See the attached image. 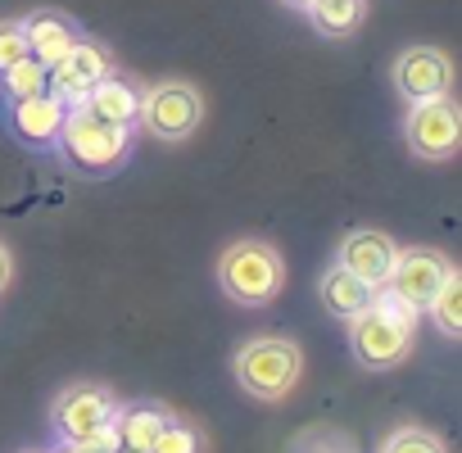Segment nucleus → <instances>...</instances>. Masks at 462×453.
Wrapping results in <instances>:
<instances>
[{
  "instance_id": "obj_4",
  "label": "nucleus",
  "mask_w": 462,
  "mask_h": 453,
  "mask_svg": "<svg viewBox=\"0 0 462 453\" xmlns=\"http://www.w3.org/2000/svg\"><path fill=\"white\" fill-rule=\"evenodd\" d=\"M55 145L82 172H114L127 159V150H132V127L109 123V118L91 114L87 105H78V109L64 114V127H60V141Z\"/></svg>"
},
{
  "instance_id": "obj_18",
  "label": "nucleus",
  "mask_w": 462,
  "mask_h": 453,
  "mask_svg": "<svg viewBox=\"0 0 462 453\" xmlns=\"http://www.w3.org/2000/svg\"><path fill=\"white\" fill-rule=\"evenodd\" d=\"M426 313H430V322H435L439 336H448V340L462 336V277H457V268L444 277V286L435 291V300L426 304Z\"/></svg>"
},
{
  "instance_id": "obj_17",
  "label": "nucleus",
  "mask_w": 462,
  "mask_h": 453,
  "mask_svg": "<svg viewBox=\"0 0 462 453\" xmlns=\"http://www.w3.org/2000/svg\"><path fill=\"white\" fill-rule=\"evenodd\" d=\"M304 10L322 37H349L367 19V0H309Z\"/></svg>"
},
{
  "instance_id": "obj_21",
  "label": "nucleus",
  "mask_w": 462,
  "mask_h": 453,
  "mask_svg": "<svg viewBox=\"0 0 462 453\" xmlns=\"http://www.w3.org/2000/svg\"><path fill=\"white\" fill-rule=\"evenodd\" d=\"M199 448H204L199 430H195L190 421H177V417H168L163 430H159L154 444H150V453H199Z\"/></svg>"
},
{
  "instance_id": "obj_10",
  "label": "nucleus",
  "mask_w": 462,
  "mask_h": 453,
  "mask_svg": "<svg viewBox=\"0 0 462 453\" xmlns=\"http://www.w3.org/2000/svg\"><path fill=\"white\" fill-rule=\"evenodd\" d=\"M390 78H394L399 96H403L408 105H417V100H430V96H448V87H453V64H448V55L435 51V46H408V51L394 60Z\"/></svg>"
},
{
  "instance_id": "obj_3",
  "label": "nucleus",
  "mask_w": 462,
  "mask_h": 453,
  "mask_svg": "<svg viewBox=\"0 0 462 453\" xmlns=\"http://www.w3.org/2000/svg\"><path fill=\"white\" fill-rule=\"evenodd\" d=\"M231 372H236L241 390L263 399V403H277L286 399L300 376H304V349L291 340V336H254L236 349L231 358Z\"/></svg>"
},
{
  "instance_id": "obj_15",
  "label": "nucleus",
  "mask_w": 462,
  "mask_h": 453,
  "mask_svg": "<svg viewBox=\"0 0 462 453\" xmlns=\"http://www.w3.org/2000/svg\"><path fill=\"white\" fill-rule=\"evenodd\" d=\"M168 412L159 403H132V408H118L114 412V435H118V448L127 453H150L154 435L163 430Z\"/></svg>"
},
{
  "instance_id": "obj_11",
  "label": "nucleus",
  "mask_w": 462,
  "mask_h": 453,
  "mask_svg": "<svg viewBox=\"0 0 462 453\" xmlns=\"http://www.w3.org/2000/svg\"><path fill=\"white\" fill-rule=\"evenodd\" d=\"M394 259H399V245H394L385 232H376V226H358V232H349V236L340 241V250H336V263H340L345 273H354L358 282H367L372 291L385 286Z\"/></svg>"
},
{
  "instance_id": "obj_12",
  "label": "nucleus",
  "mask_w": 462,
  "mask_h": 453,
  "mask_svg": "<svg viewBox=\"0 0 462 453\" xmlns=\"http://www.w3.org/2000/svg\"><path fill=\"white\" fill-rule=\"evenodd\" d=\"M64 105L46 91V96H28V100H10V132L37 150L55 145L60 141V127H64Z\"/></svg>"
},
{
  "instance_id": "obj_22",
  "label": "nucleus",
  "mask_w": 462,
  "mask_h": 453,
  "mask_svg": "<svg viewBox=\"0 0 462 453\" xmlns=\"http://www.w3.org/2000/svg\"><path fill=\"white\" fill-rule=\"evenodd\" d=\"M28 55V28L23 19H0V73Z\"/></svg>"
},
{
  "instance_id": "obj_1",
  "label": "nucleus",
  "mask_w": 462,
  "mask_h": 453,
  "mask_svg": "<svg viewBox=\"0 0 462 453\" xmlns=\"http://www.w3.org/2000/svg\"><path fill=\"white\" fill-rule=\"evenodd\" d=\"M417 322H421V313L412 304H403L394 291L381 286L372 295V304L358 318H349V349L367 372H385V367L408 358Z\"/></svg>"
},
{
  "instance_id": "obj_23",
  "label": "nucleus",
  "mask_w": 462,
  "mask_h": 453,
  "mask_svg": "<svg viewBox=\"0 0 462 453\" xmlns=\"http://www.w3.org/2000/svg\"><path fill=\"white\" fill-rule=\"evenodd\" d=\"M10 277H14V254H10V245H5V241H0V295H5Z\"/></svg>"
},
{
  "instance_id": "obj_5",
  "label": "nucleus",
  "mask_w": 462,
  "mask_h": 453,
  "mask_svg": "<svg viewBox=\"0 0 462 453\" xmlns=\"http://www.w3.org/2000/svg\"><path fill=\"white\" fill-rule=\"evenodd\" d=\"M403 141L417 159H430V163H444L457 154L462 145V109L453 96H430V100H417L403 118Z\"/></svg>"
},
{
  "instance_id": "obj_24",
  "label": "nucleus",
  "mask_w": 462,
  "mask_h": 453,
  "mask_svg": "<svg viewBox=\"0 0 462 453\" xmlns=\"http://www.w3.org/2000/svg\"><path fill=\"white\" fill-rule=\"evenodd\" d=\"M282 5H295V10H304V5H309V0H282Z\"/></svg>"
},
{
  "instance_id": "obj_14",
  "label": "nucleus",
  "mask_w": 462,
  "mask_h": 453,
  "mask_svg": "<svg viewBox=\"0 0 462 453\" xmlns=\"http://www.w3.org/2000/svg\"><path fill=\"white\" fill-rule=\"evenodd\" d=\"M318 295H322V304H327V313L331 318H358L367 304H372V286L367 282H358L354 273H345L340 263H331L327 273H322V282H318Z\"/></svg>"
},
{
  "instance_id": "obj_6",
  "label": "nucleus",
  "mask_w": 462,
  "mask_h": 453,
  "mask_svg": "<svg viewBox=\"0 0 462 453\" xmlns=\"http://www.w3.org/2000/svg\"><path fill=\"white\" fill-rule=\"evenodd\" d=\"M136 118L154 141H186L204 118V100L190 82H159V87L141 91V114Z\"/></svg>"
},
{
  "instance_id": "obj_8",
  "label": "nucleus",
  "mask_w": 462,
  "mask_h": 453,
  "mask_svg": "<svg viewBox=\"0 0 462 453\" xmlns=\"http://www.w3.org/2000/svg\"><path fill=\"white\" fill-rule=\"evenodd\" d=\"M448 273H453V263L439 250H426V245L399 250V259H394V268L385 277V291H394L403 304H412L417 313H426V304L435 300V291L444 286Z\"/></svg>"
},
{
  "instance_id": "obj_25",
  "label": "nucleus",
  "mask_w": 462,
  "mask_h": 453,
  "mask_svg": "<svg viewBox=\"0 0 462 453\" xmlns=\"http://www.w3.org/2000/svg\"><path fill=\"white\" fill-rule=\"evenodd\" d=\"M28 453H46V448H28Z\"/></svg>"
},
{
  "instance_id": "obj_2",
  "label": "nucleus",
  "mask_w": 462,
  "mask_h": 453,
  "mask_svg": "<svg viewBox=\"0 0 462 453\" xmlns=\"http://www.w3.org/2000/svg\"><path fill=\"white\" fill-rule=\"evenodd\" d=\"M217 286L231 304H245V309L273 304L286 286L282 250H273L268 241H254V236L226 245L222 259H217Z\"/></svg>"
},
{
  "instance_id": "obj_19",
  "label": "nucleus",
  "mask_w": 462,
  "mask_h": 453,
  "mask_svg": "<svg viewBox=\"0 0 462 453\" xmlns=\"http://www.w3.org/2000/svg\"><path fill=\"white\" fill-rule=\"evenodd\" d=\"M46 82H51V69L32 55H23L19 64H10L0 73V87H5L10 100H28V96H46Z\"/></svg>"
},
{
  "instance_id": "obj_20",
  "label": "nucleus",
  "mask_w": 462,
  "mask_h": 453,
  "mask_svg": "<svg viewBox=\"0 0 462 453\" xmlns=\"http://www.w3.org/2000/svg\"><path fill=\"white\" fill-rule=\"evenodd\" d=\"M376 453H448V448H444V439H439L435 430H426V426H394V430L381 439Z\"/></svg>"
},
{
  "instance_id": "obj_7",
  "label": "nucleus",
  "mask_w": 462,
  "mask_h": 453,
  "mask_svg": "<svg viewBox=\"0 0 462 453\" xmlns=\"http://www.w3.org/2000/svg\"><path fill=\"white\" fill-rule=\"evenodd\" d=\"M114 412H118V403H114V394H109L105 385L78 381V385H69V390L55 399L51 426H55V435H60L64 444H87V439H96V435L114 421Z\"/></svg>"
},
{
  "instance_id": "obj_9",
  "label": "nucleus",
  "mask_w": 462,
  "mask_h": 453,
  "mask_svg": "<svg viewBox=\"0 0 462 453\" xmlns=\"http://www.w3.org/2000/svg\"><path fill=\"white\" fill-rule=\"evenodd\" d=\"M114 73V60H109V51L105 46H96V42H82L78 37V46L51 69V82H46V91L64 105V109H78L82 100H87V91L100 82V78H109Z\"/></svg>"
},
{
  "instance_id": "obj_13",
  "label": "nucleus",
  "mask_w": 462,
  "mask_h": 453,
  "mask_svg": "<svg viewBox=\"0 0 462 453\" xmlns=\"http://www.w3.org/2000/svg\"><path fill=\"white\" fill-rule=\"evenodd\" d=\"M23 28H28V55H32V60H42L46 69H55V64L78 46V28H73L64 14L42 10V14L23 19Z\"/></svg>"
},
{
  "instance_id": "obj_16",
  "label": "nucleus",
  "mask_w": 462,
  "mask_h": 453,
  "mask_svg": "<svg viewBox=\"0 0 462 453\" xmlns=\"http://www.w3.org/2000/svg\"><path fill=\"white\" fill-rule=\"evenodd\" d=\"M91 114H100V118H109V123H123V127H132L136 123V114H141V91L136 87H127V82H118L114 73L109 78H100L91 91H87V100H82Z\"/></svg>"
}]
</instances>
